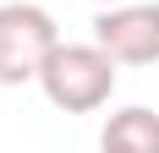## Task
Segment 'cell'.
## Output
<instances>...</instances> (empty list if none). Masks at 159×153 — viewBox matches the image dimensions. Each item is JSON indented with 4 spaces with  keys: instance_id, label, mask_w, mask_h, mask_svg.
Wrapping results in <instances>:
<instances>
[{
    "instance_id": "6da1fadb",
    "label": "cell",
    "mask_w": 159,
    "mask_h": 153,
    "mask_svg": "<svg viewBox=\"0 0 159 153\" xmlns=\"http://www.w3.org/2000/svg\"><path fill=\"white\" fill-rule=\"evenodd\" d=\"M39 88L55 109L88 115V109L110 104V93H115V55L99 44H55V55L39 71Z\"/></svg>"
},
{
    "instance_id": "7a4b0ae2",
    "label": "cell",
    "mask_w": 159,
    "mask_h": 153,
    "mask_svg": "<svg viewBox=\"0 0 159 153\" xmlns=\"http://www.w3.org/2000/svg\"><path fill=\"white\" fill-rule=\"evenodd\" d=\"M55 44H61V28H55V16L44 6L6 0L0 6V88L6 82H39Z\"/></svg>"
},
{
    "instance_id": "3957f363",
    "label": "cell",
    "mask_w": 159,
    "mask_h": 153,
    "mask_svg": "<svg viewBox=\"0 0 159 153\" xmlns=\"http://www.w3.org/2000/svg\"><path fill=\"white\" fill-rule=\"evenodd\" d=\"M93 44L110 49L115 66H154L159 60V6L154 0H121L93 16Z\"/></svg>"
},
{
    "instance_id": "277c9868",
    "label": "cell",
    "mask_w": 159,
    "mask_h": 153,
    "mask_svg": "<svg viewBox=\"0 0 159 153\" xmlns=\"http://www.w3.org/2000/svg\"><path fill=\"white\" fill-rule=\"evenodd\" d=\"M99 153H159V115L143 104L110 115L99 131Z\"/></svg>"
},
{
    "instance_id": "5b68a950",
    "label": "cell",
    "mask_w": 159,
    "mask_h": 153,
    "mask_svg": "<svg viewBox=\"0 0 159 153\" xmlns=\"http://www.w3.org/2000/svg\"><path fill=\"white\" fill-rule=\"evenodd\" d=\"M93 6H121V0H93Z\"/></svg>"
}]
</instances>
